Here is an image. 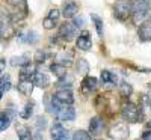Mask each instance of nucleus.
Returning a JSON list of instances; mask_svg holds the SVG:
<instances>
[{
    "instance_id": "obj_1",
    "label": "nucleus",
    "mask_w": 151,
    "mask_h": 140,
    "mask_svg": "<svg viewBox=\"0 0 151 140\" xmlns=\"http://www.w3.org/2000/svg\"><path fill=\"white\" fill-rule=\"evenodd\" d=\"M132 18L136 24H144L150 18V12H151V5L147 3L145 0H133L132 3Z\"/></svg>"
},
{
    "instance_id": "obj_2",
    "label": "nucleus",
    "mask_w": 151,
    "mask_h": 140,
    "mask_svg": "<svg viewBox=\"0 0 151 140\" xmlns=\"http://www.w3.org/2000/svg\"><path fill=\"white\" fill-rule=\"evenodd\" d=\"M121 116L125 122H130V124H137L142 121V113L139 107L133 103H124L121 106Z\"/></svg>"
},
{
    "instance_id": "obj_3",
    "label": "nucleus",
    "mask_w": 151,
    "mask_h": 140,
    "mask_svg": "<svg viewBox=\"0 0 151 140\" xmlns=\"http://www.w3.org/2000/svg\"><path fill=\"white\" fill-rule=\"evenodd\" d=\"M74 103V95L70 89H60L53 95V110L59 111L62 107L71 106Z\"/></svg>"
},
{
    "instance_id": "obj_4",
    "label": "nucleus",
    "mask_w": 151,
    "mask_h": 140,
    "mask_svg": "<svg viewBox=\"0 0 151 140\" xmlns=\"http://www.w3.org/2000/svg\"><path fill=\"white\" fill-rule=\"evenodd\" d=\"M132 11H133V8L129 0H118L113 5V15L119 21H125L129 17H132Z\"/></svg>"
},
{
    "instance_id": "obj_5",
    "label": "nucleus",
    "mask_w": 151,
    "mask_h": 140,
    "mask_svg": "<svg viewBox=\"0 0 151 140\" xmlns=\"http://www.w3.org/2000/svg\"><path fill=\"white\" fill-rule=\"evenodd\" d=\"M129 136H130V131L125 122H118L109 130V137L112 140H127Z\"/></svg>"
},
{
    "instance_id": "obj_6",
    "label": "nucleus",
    "mask_w": 151,
    "mask_h": 140,
    "mask_svg": "<svg viewBox=\"0 0 151 140\" xmlns=\"http://www.w3.org/2000/svg\"><path fill=\"white\" fill-rule=\"evenodd\" d=\"M76 29L77 27L74 26L73 21H64L59 27V36L64 41H71L74 38V35H76Z\"/></svg>"
},
{
    "instance_id": "obj_7",
    "label": "nucleus",
    "mask_w": 151,
    "mask_h": 140,
    "mask_svg": "<svg viewBox=\"0 0 151 140\" xmlns=\"http://www.w3.org/2000/svg\"><path fill=\"white\" fill-rule=\"evenodd\" d=\"M76 45H77L79 50H83V51H88V50H91L92 47V39H91V35L88 30H83L79 38H77V41H76Z\"/></svg>"
},
{
    "instance_id": "obj_8",
    "label": "nucleus",
    "mask_w": 151,
    "mask_h": 140,
    "mask_svg": "<svg viewBox=\"0 0 151 140\" xmlns=\"http://www.w3.org/2000/svg\"><path fill=\"white\" fill-rule=\"evenodd\" d=\"M97 87H98V80H97L95 77H89V75H86V77L83 79L82 86H80L82 92H83L85 95L95 92V91H97Z\"/></svg>"
},
{
    "instance_id": "obj_9",
    "label": "nucleus",
    "mask_w": 151,
    "mask_h": 140,
    "mask_svg": "<svg viewBox=\"0 0 151 140\" xmlns=\"http://www.w3.org/2000/svg\"><path fill=\"white\" fill-rule=\"evenodd\" d=\"M103 128H104V122L101 118L98 116H94L91 121H89V133L92 136H100L103 133Z\"/></svg>"
},
{
    "instance_id": "obj_10",
    "label": "nucleus",
    "mask_w": 151,
    "mask_h": 140,
    "mask_svg": "<svg viewBox=\"0 0 151 140\" xmlns=\"http://www.w3.org/2000/svg\"><path fill=\"white\" fill-rule=\"evenodd\" d=\"M50 133H52L53 140H68V131L60 124H53Z\"/></svg>"
},
{
    "instance_id": "obj_11",
    "label": "nucleus",
    "mask_w": 151,
    "mask_h": 140,
    "mask_svg": "<svg viewBox=\"0 0 151 140\" xmlns=\"http://www.w3.org/2000/svg\"><path fill=\"white\" fill-rule=\"evenodd\" d=\"M56 116L60 121H74L76 119V110L71 106H65V107H62L59 111H56Z\"/></svg>"
},
{
    "instance_id": "obj_12",
    "label": "nucleus",
    "mask_w": 151,
    "mask_h": 140,
    "mask_svg": "<svg viewBox=\"0 0 151 140\" xmlns=\"http://www.w3.org/2000/svg\"><path fill=\"white\" fill-rule=\"evenodd\" d=\"M137 35H139V39L141 41H151V17L139 26V32H137Z\"/></svg>"
},
{
    "instance_id": "obj_13",
    "label": "nucleus",
    "mask_w": 151,
    "mask_h": 140,
    "mask_svg": "<svg viewBox=\"0 0 151 140\" xmlns=\"http://www.w3.org/2000/svg\"><path fill=\"white\" fill-rule=\"evenodd\" d=\"M32 81H33L35 86L41 87V89H45V87L50 86V79H48V75L44 74V72H38L36 71V74H35V77H33Z\"/></svg>"
},
{
    "instance_id": "obj_14",
    "label": "nucleus",
    "mask_w": 151,
    "mask_h": 140,
    "mask_svg": "<svg viewBox=\"0 0 151 140\" xmlns=\"http://www.w3.org/2000/svg\"><path fill=\"white\" fill-rule=\"evenodd\" d=\"M14 116H15V111H14V110H6V111H3L2 116H0V130L5 131L8 126L11 125V121L14 119Z\"/></svg>"
},
{
    "instance_id": "obj_15",
    "label": "nucleus",
    "mask_w": 151,
    "mask_h": 140,
    "mask_svg": "<svg viewBox=\"0 0 151 140\" xmlns=\"http://www.w3.org/2000/svg\"><path fill=\"white\" fill-rule=\"evenodd\" d=\"M77 11H79V5L76 2H67L65 6H64V11H62V14H64L65 18H71V17H76L77 15Z\"/></svg>"
},
{
    "instance_id": "obj_16",
    "label": "nucleus",
    "mask_w": 151,
    "mask_h": 140,
    "mask_svg": "<svg viewBox=\"0 0 151 140\" xmlns=\"http://www.w3.org/2000/svg\"><path fill=\"white\" fill-rule=\"evenodd\" d=\"M73 57H74L73 51H70V50H68V51L64 50L62 53L58 54V63H60V65H64V66H70L73 63Z\"/></svg>"
},
{
    "instance_id": "obj_17",
    "label": "nucleus",
    "mask_w": 151,
    "mask_h": 140,
    "mask_svg": "<svg viewBox=\"0 0 151 140\" xmlns=\"http://www.w3.org/2000/svg\"><path fill=\"white\" fill-rule=\"evenodd\" d=\"M17 89L23 95H30L32 89H33V81L32 80H20V83L17 84Z\"/></svg>"
},
{
    "instance_id": "obj_18",
    "label": "nucleus",
    "mask_w": 151,
    "mask_h": 140,
    "mask_svg": "<svg viewBox=\"0 0 151 140\" xmlns=\"http://www.w3.org/2000/svg\"><path fill=\"white\" fill-rule=\"evenodd\" d=\"M35 74H36V71L33 69V66L29 63V65L23 66L20 69V80H33Z\"/></svg>"
},
{
    "instance_id": "obj_19",
    "label": "nucleus",
    "mask_w": 151,
    "mask_h": 140,
    "mask_svg": "<svg viewBox=\"0 0 151 140\" xmlns=\"http://www.w3.org/2000/svg\"><path fill=\"white\" fill-rule=\"evenodd\" d=\"M17 134H18V139L20 140H30L32 139V133H30V128L27 125H17Z\"/></svg>"
},
{
    "instance_id": "obj_20",
    "label": "nucleus",
    "mask_w": 151,
    "mask_h": 140,
    "mask_svg": "<svg viewBox=\"0 0 151 140\" xmlns=\"http://www.w3.org/2000/svg\"><path fill=\"white\" fill-rule=\"evenodd\" d=\"M50 71H52L55 75H56V77L60 80V79H64L65 77V75L68 74L67 72V66H64V65H60V63H53V65L52 66H50Z\"/></svg>"
},
{
    "instance_id": "obj_21",
    "label": "nucleus",
    "mask_w": 151,
    "mask_h": 140,
    "mask_svg": "<svg viewBox=\"0 0 151 140\" xmlns=\"http://www.w3.org/2000/svg\"><path fill=\"white\" fill-rule=\"evenodd\" d=\"M6 2L14 8L15 11H17V18H21L20 15H18V11H23V12H26V9H27V5H26V0H6Z\"/></svg>"
},
{
    "instance_id": "obj_22",
    "label": "nucleus",
    "mask_w": 151,
    "mask_h": 140,
    "mask_svg": "<svg viewBox=\"0 0 151 140\" xmlns=\"http://www.w3.org/2000/svg\"><path fill=\"white\" fill-rule=\"evenodd\" d=\"M11 86H12V83H11V75H8V74H3L2 75V80H0V95H5L9 89H11Z\"/></svg>"
},
{
    "instance_id": "obj_23",
    "label": "nucleus",
    "mask_w": 151,
    "mask_h": 140,
    "mask_svg": "<svg viewBox=\"0 0 151 140\" xmlns=\"http://www.w3.org/2000/svg\"><path fill=\"white\" fill-rule=\"evenodd\" d=\"M76 71H77V74H80V75H86L88 74V71H89V63H88V60H85V59H79L77 60V63H76Z\"/></svg>"
},
{
    "instance_id": "obj_24",
    "label": "nucleus",
    "mask_w": 151,
    "mask_h": 140,
    "mask_svg": "<svg viewBox=\"0 0 151 140\" xmlns=\"http://www.w3.org/2000/svg\"><path fill=\"white\" fill-rule=\"evenodd\" d=\"M73 75H70V74H67L64 79H60V80H58L56 81V87H64V89H70L71 86H73Z\"/></svg>"
},
{
    "instance_id": "obj_25",
    "label": "nucleus",
    "mask_w": 151,
    "mask_h": 140,
    "mask_svg": "<svg viewBox=\"0 0 151 140\" xmlns=\"http://www.w3.org/2000/svg\"><path fill=\"white\" fill-rule=\"evenodd\" d=\"M11 63H12V65H14V66H26V65H29V63H30V59L26 56V54H24V56H18V57H14V59H12L11 60Z\"/></svg>"
},
{
    "instance_id": "obj_26",
    "label": "nucleus",
    "mask_w": 151,
    "mask_h": 140,
    "mask_svg": "<svg viewBox=\"0 0 151 140\" xmlns=\"http://www.w3.org/2000/svg\"><path fill=\"white\" fill-rule=\"evenodd\" d=\"M32 113H33V103L30 101V103H27L26 106H24V109L20 111V116L23 119H29L32 116Z\"/></svg>"
},
{
    "instance_id": "obj_27",
    "label": "nucleus",
    "mask_w": 151,
    "mask_h": 140,
    "mask_svg": "<svg viewBox=\"0 0 151 140\" xmlns=\"http://www.w3.org/2000/svg\"><path fill=\"white\" fill-rule=\"evenodd\" d=\"M101 81L103 83H115L116 81V77H115V74H112L110 71H107V69H104V71H101Z\"/></svg>"
},
{
    "instance_id": "obj_28",
    "label": "nucleus",
    "mask_w": 151,
    "mask_h": 140,
    "mask_svg": "<svg viewBox=\"0 0 151 140\" xmlns=\"http://www.w3.org/2000/svg\"><path fill=\"white\" fill-rule=\"evenodd\" d=\"M73 140H92L91 134L85 130H77L73 134Z\"/></svg>"
},
{
    "instance_id": "obj_29",
    "label": "nucleus",
    "mask_w": 151,
    "mask_h": 140,
    "mask_svg": "<svg viewBox=\"0 0 151 140\" xmlns=\"http://www.w3.org/2000/svg\"><path fill=\"white\" fill-rule=\"evenodd\" d=\"M91 20H92V21H94V24H95L97 33H98L100 36H103V20L100 18L98 15H95V14H92V15H91Z\"/></svg>"
},
{
    "instance_id": "obj_30",
    "label": "nucleus",
    "mask_w": 151,
    "mask_h": 140,
    "mask_svg": "<svg viewBox=\"0 0 151 140\" xmlns=\"http://www.w3.org/2000/svg\"><path fill=\"white\" fill-rule=\"evenodd\" d=\"M9 24H11V18L8 14H5V12H2V35H8L6 32H9Z\"/></svg>"
},
{
    "instance_id": "obj_31",
    "label": "nucleus",
    "mask_w": 151,
    "mask_h": 140,
    "mask_svg": "<svg viewBox=\"0 0 151 140\" xmlns=\"http://www.w3.org/2000/svg\"><path fill=\"white\" fill-rule=\"evenodd\" d=\"M119 94H121L122 96H130V95L133 94V87H132L129 83H121V86H119Z\"/></svg>"
},
{
    "instance_id": "obj_32",
    "label": "nucleus",
    "mask_w": 151,
    "mask_h": 140,
    "mask_svg": "<svg viewBox=\"0 0 151 140\" xmlns=\"http://www.w3.org/2000/svg\"><path fill=\"white\" fill-rule=\"evenodd\" d=\"M47 59V53L42 51V50H38V51L35 53V62L36 63H44Z\"/></svg>"
},
{
    "instance_id": "obj_33",
    "label": "nucleus",
    "mask_w": 151,
    "mask_h": 140,
    "mask_svg": "<svg viewBox=\"0 0 151 140\" xmlns=\"http://www.w3.org/2000/svg\"><path fill=\"white\" fill-rule=\"evenodd\" d=\"M59 15H60V12H59V9H56V8H53V9H50V12H48V18L52 20V21H55V23H58V20H59Z\"/></svg>"
},
{
    "instance_id": "obj_34",
    "label": "nucleus",
    "mask_w": 151,
    "mask_h": 140,
    "mask_svg": "<svg viewBox=\"0 0 151 140\" xmlns=\"http://www.w3.org/2000/svg\"><path fill=\"white\" fill-rule=\"evenodd\" d=\"M56 24H58V23L52 21L48 17H45V18H44V21H42V26H44V29H47V30H50V29H55Z\"/></svg>"
},
{
    "instance_id": "obj_35",
    "label": "nucleus",
    "mask_w": 151,
    "mask_h": 140,
    "mask_svg": "<svg viewBox=\"0 0 151 140\" xmlns=\"http://www.w3.org/2000/svg\"><path fill=\"white\" fill-rule=\"evenodd\" d=\"M83 24H85V18L82 15H79V17L76 15L74 17V26L76 27H83Z\"/></svg>"
},
{
    "instance_id": "obj_36",
    "label": "nucleus",
    "mask_w": 151,
    "mask_h": 140,
    "mask_svg": "<svg viewBox=\"0 0 151 140\" xmlns=\"http://www.w3.org/2000/svg\"><path fill=\"white\" fill-rule=\"evenodd\" d=\"M24 41H27V42H35V41H36L35 32H29V33L26 35V38H24Z\"/></svg>"
},
{
    "instance_id": "obj_37",
    "label": "nucleus",
    "mask_w": 151,
    "mask_h": 140,
    "mask_svg": "<svg viewBox=\"0 0 151 140\" xmlns=\"http://www.w3.org/2000/svg\"><path fill=\"white\" fill-rule=\"evenodd\" d=\"M142 140H151V131H145L142 134Z\"/></svg>"
},
{
    "instance_id": "obj_38",
    "label": "nucleus",
    "mask_w": 151,
    "mask_h": 140,
    "mask_svg": "<svg viewBox=\"0 0 151 140\" xmlns=\"http://www.w3.org/2000/svg\"><path fill=\"white\" fill-rule=\"evenodd\" d=\"M145 2H147V3H150V5H151V0H145Z\"/></svg>"
},
{
    "instance_id": "obj_39",
    "label": "nucleus",
    "mask_w": 151,
    "mask_h": 140,
    "mask_svg": "<svg viewBox=\"0 0 151 140\" xmlns=\"http://www.w3.org/2000/svg\"><path fill=\"white\" fill-rule=\"evenodd\" d=\"M150 128H151V121H150Z\"/></svg>"
}]
</instances>
